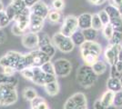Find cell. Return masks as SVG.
<instances>
[{
    "label": "cell",
    "instance_id": "6da1fadb",
    "mask_svg": "<svg viewBox=\"0 0 122 109\" xmlns=\"http://www.w3.org/2000/svg\"><path fill=\"white\" fill-rule=\"evenodd\" d=\"M0 66H11L17 72H21L27 68L25 54H20L16 51H8L5 55L0 57Z\"/></svg>",
    "mask_w": 122,
    "mask_h": 109
},
{
    "label": "cell",
    "instance_id": "7a4b0ae2",
    "mask_svg": "<svg viewBox=\"0 0 122 109\" xmlns=\"http://www.w3.org/2000/svg\"><path fill=\"white\" fill-rule=\"evenodd\" d=\"M97 79V76L92 70L91 66L83 65L76 71V83L84 88L91 87Z\"/></svg>",
    "mask_w": 122,
    "mask_h": 109
},
{
    "label": "cell",
    "instance_id": "3957f363",
    "mask_svg": "<svg viewBox=\"0 0 122 109\" xmlns=\"http://www.w3.org/2000/svg\"><path fill=\"white\" fill-rule=\"evenodd\" d=\"M18 94L16 86L8 84H0V106H10L16 103Z\"/></svg>",
    "mask_w": 122,
    "mask_h": 109
},
{
    "label": "cell",
    "instance_id": "277c9868",
    "mask_svg": "<svg viewBox=\"0 0 122 109\" xmlns=\"http://www.w3.org/2000/svg\"><path fill=\"white\" fill-rule=\"evenodd\" d=\"M25 60L28 67H41L45 63L51 61V58L48 56H46L44 52H42L40 49H35L31 52L25 54Z\"/></svg>",
    "mask_w": 122,
    "mask_h": 109
},
{
    "label": "cell",
    "instance_id": "5b68a950",
    "mask_svg": "<svg viewBox=\"0 0 122 109\" xmlns=\"http://www.w3.org/2000/svg\"><path fill=\"white\" fill-rule=\"evenodd\" d=\"M52 43L59 51L63 53H70L75 47V45L71 40V37L65 36L60 32L54 34L52 37Z\"/></svg>",
    "mask_w": 122,
    "mask_h": 109
},
{
    "label": "cell",
    "instance_id": "8992f818",
    "mask_svg": "<svg viewBox=\"0 0 122 109\" xmlns=\"http://www.w3.org/2000/svg\"><path fill=\"white\" fill-rule=\"evenodd\" d=\"M78 29L77 16L69 15L65 17L64 22L61 26L60 33L67 37H71V36Z\"/></svg>",
    "mask_w": 122,
    "mask_h": 109
},
{
    "label": "cell",
    "instance_id": "52a82bcc",
    "mask_svg": "<svg viewBox=\"0 0 122 109\" xmlns=\"http://www.w3.org/2000/svg\"><path fill=\"white\" fill-rule=\"evenodd\" d=\"M55 75L59 77H66L70 75L72 71V65L67 59L59 58L54 62Z\"/></svg>",
    "mask_w": 122,
    "mask_h": 109
},
{
    "label": "cell",
    "instance_id": "ba28073f",
    "mask_svg": "<svg viewBox=\"0 0 122 109\" xmlns=\"http://www.w3.org/2000/svg\"><path fill=\"white\" fill-rule=\"evenodd\" d=\"M21 43H22L23 47L26 49H31V50L37 49L38 45H39L38 34L31 33V32H25L22 36Z\"/></svg>",
    "mask_w": 122,
    "mask_h": 109
},
{
    "label": "cell",
    "instance_id": "9c48e42d",
    "mask_svg": "<svg viewBox=\"0 0 122 109\" xmlns=\"http://www.w3.org/2000/svg\"><path fill=\"white\" fill-rule=\"evenodd\" d=\"M121 45H109L106 48L104 52V57L106 59L107 64L110 66H115L117 60V54L119 51V48L121 47Z\"/></svg>",
    "mask_w": 122,
    "mask_h": 109
},
{
    "label": "cell",
    "instance_id": "30bf717a",
    "mask_svg": "<svg viewBox=\"0 0 122 109\" xmlns=\"http://www.w3.org/2000/svg\"><path fill=\"white\" fill-rule=\"evenodd\" d=\"M30 10L31 14L39 16V17H42L44 19L47 18V16L50 12L48 5H46L44 1H41V0H39L36 4H35L32 7H30Z\"/></svg>",
    "mask_w": 122,
    "mask_h": 109
},
{
    "label": "cell",
    "instance_id": "8fae6325",
    "mask_svg": "<svg viewBox=\"0 0 122 109\" xmlns=\"http://www.w3.org/2000/svg\"><path fill=\"white\" fill-rule=\"evenodd\" d=\"M44 22H45L44 18L31 14L29 17V27H28L29 32L35 34L41 32L44 26Z\"/></svg>",
    "mask_w": 122,
    "mask_h": 109
},
{
    "label": "cell",
    "instance_id": "7c38bea8",
    "mask_svg": "<svg viewBox=\"0 0 122 109\" xmlns=\"http://www.w3.org/2000/svg\"><path fill=\"white\" fill-rule=\"evenodd\" d=\"M80 53H81V57L83 61L85 62V65L88 66H92L94 64L99 60V55L97 53L93 52V51H89V50H86V49H80Z\"/></svg>",
    "mask_w": 122,
    "mask_h": 109
},
{
    "label": "cell",
    "instance_id": "4fadbf2b",
    "mask_svg": "<svg viewBox=\"0 0 122 109\" xmlns=\"http://www.w3.org/2000/svg\"><path fill=\"white\" fill-rule=\"evenodd\" d=\"M32 69H33L32 82L37 85L44 86L46 85V74L42 71L40 67H37V66H34L32 67Z\"/></svg>",
    "mask_w": 122,
    "mask_h": 109
},
{
    "label": "cell",
    "instance_id": "5bb4252c",
    "mask_svg": "<svg viewBox=\"0 0 122 109\" xmlns=\"http://www.w3.org/2000/svg\"><path fill=\"white\" fill-rule=\"evenodd\" d=\"M77 23L78 28L81 30H85L91 27L92 23V15L89 13H83L77 16Z\"/></svg>",
    "mask_w": 122,
    "mask_h": 109
},
{
    "label": "cell",
    "instance_id": "9a60e30c",
    "mask_svg": "<svg viewBox=\"0 0 122 109\" xmlns=\"http://www.w3.org/2000/svg\"><path fill=\"white\" fill-rule=\"evenodd\" d=\"M73 100V102L75 103L77 109L86 108V104H87V101H86V95L83 93H75L72 96H70Z\"/></svg>",
    "mask_w": 122,
    "mask_h": 109
},
{
    "label": "cell",
    "instance_id": "2e32d148",
    "mask_svg": "<svg viewBox=\"0 0 122 109\" xmlns=\"http://www.w3.org/2000/svg\"><path fill=\"white\" fill-rule=\"evenodd\" d=\"M107 90L117 93L122 90V85L120 84L119 78L117 77H109L107 80Z\"/></svg>",
    "mask_w": 122,
    "mask_h": 109
},
{
    "label": "cell",
    "instance_id": "e0dca14e",
    "mask_svg": "<svg viewBox=\"0 0 122 109\" xmlns=\"http://www.w3.org/2000/svg\"><path fill=\"white\" fill-rule=\"evenodd\" d=\"M80 49H86V50L93 51V52L98 54L99 56L101 55L102 52V47L100 46V44H98L96 41H86L80 47Z\"/></svg>",
    "mask_w": 122,
    "mask_h": 109
},
{
    "label": "cell",
    "instance_id": "ac0fdd59",
    "mask_svg": "<svg viewBox=\"0 0 122 109\" xmlns=\"http://www.w3.org/2000/svg\"><path fill=\"white\" fill-rule=\"evenodd\" d=\"M44 88L46 93L49 95V96H56L57 94L59 93V85L57 80L54 81V82H50L47 83L44 85Z\"/></svg>",
    "mask_w": 122,
    "mask_h": 109
},
{
    "label": "cell",
    "instance_id": "d6986e66",
    "mask_svg": "<svg viewBox=\"0 0 122 109\" xmlns=\"http://www.w3.org/2000/svg\"><path fill=\"white\" fill-rule=\"evenodd\" d=\"M114 95H115V93H114V92H111V91H109V90L106 91L105 93L102 95L101 98H100V101H101L102 104L104 105L105 108H107V107H109V106H112V105H113Z\"/></svg>",
    "mask_w": 122,
    "mask_h": 109
},
{
    "label": "cell",
    "instance_id": "ffe728a7",
    "mask_svg": "<svg viewBox=\"0 0 122 109\" xmlns=\"http://www.w3.org/2000/svg\"><path fill=\"white\" fill-rule=\"evenodd\" d=\"M105 11L107 13V15L110 18V21L117 19L122 17V16L120 15V12L118 10L117 6H115L114 5H108L105 7Z\"/></svg>",
    "mask_w": 122,
    "mask_h": 109
},
{
    "label": "cell",
    "instance_id": "44dd1931",
    "mask_svg": "<svg viewBox=\"0 0 122 109\" xmlns=\"http://www.w3.org/2000/svg\"><path fill=\"white\" fill-rule=\"evenodd\" d=\"M31 109H49V107L43 97L36 96L33 101H31Z\"/></svg>",
    "mask_w": 122,
    "mask_h": 109
},
{
    "label": "cell",
    "instance_id": "7402d4cb",
    "mask_svg": "<svg viewBox=\"0 0 122 109\" xmlns=\"http://www.w3.org/2000/svg\"><path fill=\"white\" fill-rule=\"evenodd\" d=\"M0 84H8V85H13L16 86L18 84V79L15 76H6L4 73H0Z\"/></svg>",
    "mask_w": 122,
    "mask_h": 109
},
{
    "label": "cell",
    "instance_id": "603a6c76",
    "mask_svg": "<svg viewBox=\"0 0 122 109\" xmlns=\"http://www.w3.org/2000/svg\"><path fill=\"white\" fill-rule=\"evenodd\" d=\"M71 40L74 43L75 46H78V47H81L82 45L86 42V39L84 37V35L82 33V30L79 31L78 29L76 30L73 35L71 36Z\"/></svg>",
    "mask_w": 122,
    "mask_h": 109
},
{
    "label": "cell",
    "instance_id": "cb8c5ba5",
    "mask_svg": "<svg viewBox=\"0 0 122 109\" xmlns=\"http://www.w3.org/2000/svg\"><path fill=\"white\" fill-rule=\"evenodd\" d=\"M92 70L94 71V73L97 75V76H99V75H102L107 71V64L105 62H103L101 60H98L96 64H94L91 66Z\"/></svg>",
    "mask_w": 122,
    "mask_h": 109
},
{
    "label": "cell",
    "instance_id": "d4e9b609",
    "mask_svg": "<svg viewBox=\"0 0 122 109\" xmlns=\"http://www.w3.org/2000/svg\"><path fill=\"white\" fill-rule=\"evenodd\" d=\"M37 95V93H36V89H34L33 87H25L24 90H23V97L25 98V100L26 101H33L34 99L36 98Z\"/></svg>",
    "mask_w": 122,
    "mask_h": 109
},
{
    "label": "cell",
    "instance_id": "484cf974",
    "mask_svg": "<svg viewBox=\"0 0 122 109\" xmlns=\"http://www.w3.org/2000/svg\"><path fill=\"white\" fill-rule=\"evenodd\" d=\"M82 33L84 35V37L86 41H95L97 36V31L95 30L94 28H87L85 30H82Z\"/></svg>",
    "mask_w": 122,
    "mask_h": 109
},
{
    "label": "cell",
    "instance_id": "4316f807",
    "mask_svg": "<svg viewBox=\"0 0 122 109\" xmlns=\"http://www.w3.org/2000/svg\"><path fill=\"white\" fill-rule=\"evenodd\" d=\"M38 49H40L42 52H44L46 56L52 58L56 55V47L52 44H48V45H46V46H42V47H38Z\"/></svg>",
    "mask_w": 122,
    "mask_h": 109
},
{
    "label": "cell",
    "instance_id": "83f0119b",
    "mask_svg": "<svg viewBox=\"0 0 122 109\" xmlns=\"http://www.w3.org/2000/svg\"><path fill=\"white\" fill-rule=\"evenodd\" d=\"M61 17H62V15H61L60 11H56L53 9L49 12V14L47 16V19L52 24H56L61 20Z\"/></svg>",
    "mask_w": 122,
    "mask_h": 109
},
{
    "label": "cell",
    "instance_id": "f1b7e54d",
    "mask_svg": "<svg viewBox=\"0 0 122 109\" xmlns=\"http://www.w3.org/2000/svg\"><path fill=\"white\" fill-rule=\"evenodd\" d=\"M10 5H12V6L15 8V10L17 12V15H18L19 13H21V12L26 7L24 0H12Z\"/></svg>",
    "mask_w": 122,
    "mask_h": 109
},
{
    "label": "cell",
    "instance_id": "f546056e",
    "mask_svg": "<svg viewBox=\"0 0 122 109\" xmlns=\"http://www.w3.org/2000/svg\"><path fill=\"white\" fill-rule=\"evenodd\" d=\"M103 24H102V22L100 21V18H99V16L97 14H93L92 15V23H91V27L92 28H94L95 30H102V28H103Z\"/></svg>",
    "mask_w": 122,
    "mask_h": 109
},
{
    "label": "cell",
    "instance_id": "4dcf8cb0",
    "mask_svg": "<svg viewBox=\"0 0 122 109\" xmlns=\"http://www.w3.org/2000/svg\"><path fill=\"white\" fill-rule=\"evenodd\" d=\"M40 68L42 69V71L45 73V74H47V75H55L54 63H52L51 61L45 63Z\"/></svg>",
    "mask_w": 122,
    "mask_h": 109
},
{
    "label": "cell",
    "instance_id": "1f68e13d",
    "mask_svg": "<svg viewBox=\"0 0 122 109\" xmlns=\"http://www.w3.org/2000/svg\"><path fill=\"white\" fill-rule=\"evenodd\" d=\"M102 32H103V36L104 37L107 39V40H110L111 39L112 36H113V33H114V30H113V27L110 24L108 25H106V26H103L102 28Z\"/></svg>",
    "mask_w": 122,
    "mask_h": 109
},
{
    "label": "cell",
    "instance_id": "d6a6232c",
    "mask_svg": "<svg viewBox=\"0 0 122 109\" xmlns=\"http://www.w3.org/2000/svg\"><path fill=\"white\" fill-rule=\"evenodd\" d=\"M5 12L6 14L7 17L9 18L10 21H15L16 16H17V12L15 10V8L9 4V5L6 6V8L5 9Z\"/></svg>",
    "mask_w": 122,
    "mask_h": 109
},
{
    "label": "cell",
    "instance_id": "836d02e7",
    "mask_svg": "<svg viewBox=\"0 0 122 109\" xmlns=\"http://www.w3.org/2000/svg\"><path fill=\"white\" fill-rule=\"evenodd\" d=\"M38 36H39L38 47H42V46H46V45H48V44H52V39L46 33H42L41 35H38Z\"/></svg>",
    "mask_w": 122,
    "mask_h": 109
},
{
    "label": "cell",
    "instance_id": "e575fe53",
    "mask_svg": "<svg viewBox=\"0 0 122 109\" xmlns=\"http://www.w3.org/2000/svg\"><path fill=\"white\" fill-rule=\"evenodd\" d=\"M97 15H98V16H99L100 21L102 22L103 26H106V25L110 24V18H109V16H108V15H107V13L105 11V9L100 10L98 13H97Z\"/></svg>",
    "mask_w": 122,
    "mask_h": 109
},
{
    "label": "cell",
    "instance_id": "d590c367",
    "mask_svg": "<svg viewBox=\"0 0 122 109\" xmlns=\"http://www.w3.org/2000/svg\"><path fill=\"white\" fill-rule=\"evenodd\" d=\"M113 106L116 108H121L122 107V90L115 93L114 95V101H113Z\"/></svg>",
    "mask_w": 122,
    "mask_h": 109
},
{
    "label": "cell",
    "instance_id": "8d00e7d4",
    "mask_svg": "<svg viewBox=\"0 0 122 109\" xmlns=\"http://www.w3.org/2000/svg\"><path fill=\"white\" fill-rule=\"evenodd\" d=\"M110 45H121L122 43V33L115 32L113 33L111 39L109 40Z\"/></svg>",
    "mask_w": 122,
    "mask_h": 109
},
{
    "label": "cell",
    "instance_id": "74e56055",
    "mask_svg": "<svg viewBox=\"0 0 122 109\" xmlns=\"http://www.w3.org/2000/svg\"><path fill=\"white\" fill-rule=\"evenodd\" d=\"M110 25L112 26L113 30L115 32L122 33V17L110 21Z\"/></svg>",
    "mask_w": 122,
    "mask_h": 109
},
{
    "label": "cell",
    "instance_id": "f35d334b",
    "mask_svg": "<svg viewBox=\"0 0 122 109\" xmlns=\"http://www.w3.org/2000/svg\"><path fill=\"white\" fill-rule=\"evenodd\" d=\"M10 22L11 21L9 20V18L7 17L6 14H5V9L0 11V27L3 28V27H5V26H8Z\"/></svg>",
    "mask_w": 122,
    "mask_h": 109
},
{
    "label": "cell",
    "instance_id": "ab89813d",
    "mask_svg": "<svg viewBox=\"0 0 122 109\" xmlns=\"http://www.w3.org/2000/svg\"><path fill=\"white\" fill-rule=\"evenodd\" d=\"M51 5L54 10L61 11L65 6V2H64V0H52Z\"/></svg>",
    "mask_w": 122,
    "mask_h": 109
},
{
    "label": "cell",
    "instance_id": "60d3db41",
    "mask_svg": "<svg viewBox=\"0 0 122 109\" xmlns=\"http://www.w3.org/2000/svg\"><path fill=\"white\" fill-rule=\"evenodd\" d=\"M20 73L21 75H22V76L25 78V79L32 81V79H33V69H32V67L25 68L23 71H21Z\"/></svg>",
    "mask_w": 122,
    "mask_h": 109
},
{
    "label": "cell",
    "instance_id": "b9f144b4",
    "mask_svg": "<svg viewBox=\"0 0 122 109\" xmlns=\"http://www.w3.org/2000/svg\"><path fill=\"white\" fill-rule=\"evenodd\" d=\"M11 31L13 33V35H15V36H23V35L25 34V32L22 31L20 28H19V26H17L15 23V25L12 26Z\"/></svg>",
    "mask_w": 122,
    "mask_h": 109
},
{
    "label": "cell",
    "instance_id": "7bdbcfd3",
    "mask_svg": "<svg viewBox=\"0 0 122 109\" xmlns=\"http://www.w3.org/2000/svg\"><path fill=\"white\" fill-rule=\"evenodd\" d=\"M64 109H77V107L76 106L75 103L73 102L71 97H69L66 101V103L64 104Z\"/></svg>",
    "mask_w": 122,
    "mask_h": 109
},
{
    "label": "cell",
    "instance_id": "ee69618b",
    "mask_svg": "<svg viewBox=\"0 0 122 109\" xmlns=\"http://www.w3.org/2000/svg\"><path fill=\"white\" fill-rule=\"evenodd\" d=\"M16 72L15 69L11 66H5V67H3V72L5 75L6 76H15V73Z\"/></svg>",
    "mask_w": 122,
    "mask_h": 109
},
{
    "label": "cell",
    "instance_id": "f6af8a7d",
    "mask_svg": "<svg viewBox=\"0 0 122 109\" xmlns=\"http://www.w3.org/2000/svg\"><path fill=\"white\" fill-rule=\"evenodd\" d=\"M122 75L117 71V69L115 67V66H111V69H110V77H117L119 78Z\"/></svg>",
    "mask_w": 122,
    "mask_h": 109
},
{
    "label": "cell",
    "instance_id": "bcb514c9",
    "mask_svg": "<svg viewBox=\"0 0 122 109\" xmlns=\"http://www.w3.org/2000/svg\"><path fill=\"white\" fill-rule=\"evenodd\" d=\"M93 106H94V109H105L104 105L102 104L101 101H100V99L96 100L94 104H93Z\"/></svg>",
    "mask_w": 122,
    "mask_h": 109
},
{
    "label": "cell",
    "instance_id": "7dc6e473",
    "mask_svg": "<svg viewBox=\"0 0 122 109\" xmlns=\"http://www.w3.org/2000/svg\"><path fill=\"white\" fill-rule=\"evenodd\" d=\"M25 1V5H26V7H32L33 5H35V4H36L39 0H24Z\"/></svg>",
    "mask_w": 122,
    "mask_h": 109
},
{
    "label": "cell",
    "instance_id": "c3c4849f",
    "mask_svg": "<svg viewBox=\"0 0 122 109\" xmlns=\"http://www.w3.org/2000/svg\"><path fill=\"white\" fill-rule=\"evenodd\" d=\"M89 3H91L92 5H103L104 3H106L107 0H87Z\"/></svg>",
    "mask_w": 122,
    "mask_h": 109
},
{
    "label": "cell",
    "instance_id": "681fc988",
    "mask_svg": "<svg viewBox=\"0 0 122 109\" xmlns=\"http://www.w3.org/2000/svg\"><path fill=\"white\" fill-rule=\"evenodd\" d=\"M6 39V35L2 28H0V45L3 44Z\"/></svg>",
    "mask_w": 122,
    "mask_h": 109
},
{
    "label": "cell",
    "instance_id": "f907efd6",
    "mask_svg": "<svg viewBox=\"0 0 122 109\" xmlns=\"http://www.w3.org/2000/svg\"><path fill=\"white\" fill-rule=\"evenodd\" d=\"M115 67H116L117 72L122 75V62L121 61H117V62L116 63V65H115Z\"/></svg>",
    "mask_w": 122,
    "mask_h": 109
},
{
    "label": "cell",
    "instance_id": "816d5d0a",
    "mask_svg": "<svg viewBox=\"0 0 122 109\" xmlns=\"http://www.w3.org/2000/svg\"><path fill=\"white\" fill-rule=\"evenodd\" d=\"M117 60L122 62V47L119 48V51H118V54H117Z\"/></svg>",
    "mask_w": 122,
    "mask_h": 109
},
{
    "label": "cell",
    "instance_id": "f5cc1de1",
    "mask_svg": "<svg viewBox=\"0 0 122 109\" xmlns=\"http://www.w3.org/2000/svg\"><path fill=\"white\" fill-rule=\"evenodd\" d=\"M113 2H114V5L117 7H118L122 4V0H113Z\"/></svg>",
    "mask_w": 122,
    "mask_h": 109
},
{
    "label": "cell",
    "instance_id": "db71d44e",
    "mask_svg": "<svg viewBox=\"0 0 122 109\" xmlns=\"http://www.w3.org/2000/svg\"><path fill=\"white\" fill-rule=\"evenodd\" d=\"M117 8H118V10H119V12H120V15L122 16V4L120 5H119V6L117 7Z\"/></svg>",
    "mask_w": 122,
    "mask_h": 109
},
{
    "label": "cell",
    "instance_id": "11a10c76",
    "mask_svg": "<svg viewBox=\"0 0 122 109\" xmlns=\"http://www.w3.org/2000/svg\"><path fill=\"white\" fill-rule=\"evenodd\" d=\"M119 80H120V84H121V85H122V76L119 77Z\"/></svg>",
    "mask_w": 122,
    "mask_h": 109
},
{
    "label": "cell",
    "instance_id": "9f6ffc18",
    "mask_svg": "<svg viewBox=\"0 0 122 109\" xmlns=\"http://www.w3.org/2000/svg\"><path fill=\"white\" fill-rule=\"evenodd\" d=\"M0 4H2V0H0Z\"/></svg>",
    "mask_w": 122,
    "mask_h": 109
},
{
    "label": "cell",
    "instance_id": "6f0895ef",
    "mask_svg": "<svg viewBox=\"0 0 122 109\" xmlns=\"http://www.w3.org/2000/svg\"><path fill=\"white\" fill-rule=\"evenodd\" d=\"M82 109H87V108H82Z\"/></svg>",
    "mask_w": 122,
    "mask_h": 109
},
{
    "label": "cell",
    "instance_id": "680465c9",
    "mask_svg": "<svg viewBox=\"0 0 122 109\" xmlns=\"http://www.w3.org/2000/svg\"><path fill=\"white\" fill-rule=\"evenodd\" d=\"M0 28H1V27H0Z\"/></svg>",
    "mask_w": 122,
    "mask_h": 109
}]
</instances>
